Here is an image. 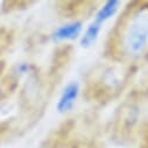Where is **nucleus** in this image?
<instances>
[{"label": "nucleus", "mask_w": 148, "mask_h": 148, "mask_svg": "<svg viewBox=\"0 0 148 148\" xmlns=\"http://www.w3.org/2000/svg\"><path fill=\"white\" fill-rule=\"evenodd\" d=\"M120 5H121L120 1H117V0H108V1H105L96 12L92 21L103 26L106 21L112 19L118 13Z\"/></svg>", "instance_id": "20e7f679"}, {"label": "nucleus", "mask_w": 148, "mask_h": 148, "mask_svg": "<svg viewBox=\"0 0 148 148\" xmlns=\"http://www.w3.org/2000/svg\"><path fill=\"white\" fill-rule=\"evenodd\" d=\"M101 28H103V26L99 25V23H97V22H95V21H92L91 23H89L86 26V28L83 30L81 38H79V45H81V47H83V48H90V47H92L97 42V40L99 38V34L101 32Z\"/></svg>", "instance_id": "39448f33"}, {"label": "nucleus", "mask_w": 148, "mask_h": 148, "mask_svg": "<svg viewBox=\"0 0 148 148\" xmlns=\"http://www.w3.org/2000/svg\"><path fill=\"white\" fill-rule=\"evenodd\" d=\"M83 30H84V26L81 20H71L55 28L50 35V38L54 42L73 41L81 38Z\"/></svg>", "instance_id": "f03ea898"}, {"label": "nucleus", "mask_w": 148, "mask_h": 148, "mask_svg": "<svg viewBox=\"0 0 148 148\" xmlns=\"http://www.w3.org/2000/svg\"><path fill=\"white\" fill-rule=\"evenodd\" d=\"M79 92H81V88H79V84L75 81H72L70 83H68L58 99H57V103H56V110L58 113H68L75 106L78 97H79Z\"/></svg>", "instance_id": "7ed1b4c3"}, {"label": "nucleus", "mask_w": 148, "mask_h": 148, "mask_svg": "<svg viewBox=\"0 0 148 148\" xmlns=\"http://www.w3.org/2000/svg\"><path fill=\"white\" fill-rule=\"evenodd\" d=\"M121 48L125 55L139 57L148 49V4L135 7L130 15L121 35Z\"/></svg>", "instance_id": "f257e3e1"}]
</instances>
